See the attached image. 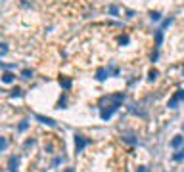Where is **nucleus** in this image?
Returning a JSON list of instances; mask_svg holds the SVG:
<instances>
[{
  "label": "nucleus",
  "mask_w": 184,
  "mask_h": 172,
  "mask_svg": "<svg viewBox=\"0 0 184 172\" xmlns=\"http://www.w3.org/2000/svg\"><path fill=\"white\" fill-rule=\"evenodd\" d=\"M33 143H35V140H27V142H25V147H29V145H33Z\"/></svg>",
  "instance_id": "21"
},
{
  "label": "nucleus",
  "mask_w": 184,
  "mask_h": 172,
  "mask_svg": "<svg viewBox=\"0 0 184 172\" xmlns=\"http://www.w3.org/2000/svg\"><path fill=\"white\" fill-rule=\"evenodd\" d=\"M109 13L111 16H117V6H109Z\"/></svg>",
  "instance_id": "17"
},
{
  "label": "nucleus",
  "mask_w": 184,
  "mask_h": 172,
  "mask_svg": "<svg viewBox=\"0 0 184 172\" xmlns=\"http://www.w3.org/2000/svg\"><path fill=\"white\" fill-rule=\"evenodd\" d=\"M21 77H23V78H31V77H33V71L23 69V71H21Z\"/></svg>",
  "instance_id": "13"
},
{
  "label": "nucleus",
  "mask_w": 184,
  "mask_h": 172,
  "mask_svg": "<svg viewBox=\"0 0 184 172\" xmlns=\"http://www.w3.org/2000/svg\"><path fill=\"white\" fill-rule=\"evenodd\" d=\"M35 119H37V120H40L42 124H48V126H56V123H54L52 119H48V117H42V115H37V117H35Z\"/></svg>",
  "instance_id": "6"
},
{
  "label": "nucleus",
  "mask_w": 184,
  "mask_h": 172,
  "mask_svg": "<svg viewBox=\"0 0 184 172\" xmlns=\"http://www.w3.org/2000/svg\"><path fill=\"white\" fill-rule=\"evenodd\" d=\"M60 84H61V88H65V90H69V88H71V78L63 77V78H60Z\"/></svg>",
  "instance_id": "9"
},
{
  "label": "nucleus",
  "mask_w": 184,
  "mask_h": 172,
  "mask_svg": "<svg viewBox=\"0 0 184 172\" xmlns=\"http://www.w3.org/2000/svg\"><path fill=\"white\" fill-rule=\"evenodd\" d=\"M65 172H73V170H71V168H67V170H65Z\"/></svg>",
  "instance_id": "22"
},
{
  "label": "nucleus",
  "mask_w": 184,
  "mask_h": 172,
  "mask_svg": "<svg viewBox=\"0 0 184 172\" xmlns=\"http://www.w3.org/2000/svg\"><path fill=\"white\" fill-rule=\"evenodd\" d=\"M123 99H125V94H123V92H117V94H111V96H104V98L100 99V103H108V107H102L100 117H102L104 120H109L111 115L115 113L119 107H121Z\"/></svg>",
  "instance_id": "1"
},
{
  "label": "nucleus",
  "mask_w": 184,
  "mask_h": 172,
  "mask_svg": "<svg viewBox=\"0 0 184 172\" xmlns=\"http://www.w3.org/2000/svg\"><path fill=\"white\" fill-rule=\"evenodd\" d=\"M27 126H29V120H21L19 126H17V130H19V132H23V130H27Z\"/></svg>",
  "instance_id": "12"
},
{
  "label": "nucleus",
  "mask_w": 184,
  "mask_h": 172,
  "mask_svg": "<svg viewBox=\"0 0 184 172\" xmlns=\"http://www.w3.org/2000/svg\"><path fill=\"white\" fill-rule=\"evenodd\" d=\"M157 75H159L157 71H155V69H152V71H150V75H148V78H150V81H155V78H157Z\"/></svg>",
  "instance_id": "14"
},
{
  "label": "nucleus",
  "mask_w": 184,
  "mask_h": 172,
  "mask_svg": "<svg viewBox=\"0 0 184 172\" xmlns=\"http://www.w3.org/2000/svg\"><path fill=\"white\" fill-rule=\"evenodd\" d=\"M109 73H115V75H117V69H109V67H100V69L96 71V78H98V81H105Z\"/></svg>",
  "instance_id": "3"
},
{
  "label": "nucleus",
  "mask_w": 184,
  "mask_h": 172,
  "mask_svg": "<svg viewBox=\"0 0 184 172\" xmlns=\"http://www.w3.org/2000/svg\"><path fill=\"white\" fill-rule=\"evenodd\" d=\"M2 81H4L6 84H8V82H12V81H13V75H12V73H8V71H4V75H2Z\"/></svg>",
  "instance_id": "10"
},
{
  "label": "nucleus",
  "mask_w": 184,
  "mask_h": 172,
  "mask_svg": "<svg viewBox=\"0 0 184 172\" xmlns=\"http://www.w3.org/2000/svg\"><path fill=\"white\" fill-rule=\"evenodd\" d=\"M173 159H175V161H182V159H184V149H178V151L173 155Z\"/></svg>",
  "instance_id": "11"
},
{
  "label": "nucleus",
  "mask_w": 184,
  "mask_h": 172,
  "mask_svg": "<svg viewBox=\"0 0 184 172\" xmlns=\"http://www.w3.org/2000/svg\"><path fill=\"white\" fill-rule=\"evenodd\" d=\"M60 163H61V157H56V159H54V167H58Z\"/></svg>",
  "instance_id": "20"
},
{
  "label": "nucleus",
  "mask_w": 184,
  "mask_h": 172,
  "mask_svg": "<svg viewBox=\"0 0 184 172\" xmlns=\"http://www.w3.org/2000/svg\"><path fill=\"white\" fill-rule=\"evenodd\" d=\"M182 130H184V123H182Z\"/></svg>",
  "instance_id": "23"
},
{
  "label": "nucleus",
  "mask_w": 184,
  "mask_h": 172,
  "mask_svg": "<svg viewBox=\"0 0 184 172\" xmlns=\"http://www.w3.org/2000/svg\"><path fill=\"white\" fill-rule=\"evenodd\" d=\"M178 102H184V90H178L171 99H169V107H171V109H176Z\"/></svg>",
  "instance_id": "4"
},
{
  "label": "nucleus",
  "mask_w": 184,
  "mask_h": 172,
  "mask_svg": "<svg viewBox=\"0 0 184 172\" xmlns=\"http://www.w3.org/2000/svg\"><path fill=\"white\" fill-rule=\"evenodd\" d=\"M17 167H19V157H16V155L10 157V159H8V170L10 172H16Z\"/></svg>",
  "instance_id": "5"
},
{
  "label": "nucleus",
  "mask_w": 184,
  "mask_h": 172,
  "mask_svg": "<svg viewBox=\"0 0 184 172\" xmlns=\"http://www.w3.org/2000/svg\"><path fill=\"white\" fill-rule=\"evenodd\" d=\"M88 143H90L88 138H84L83 134H75V151H77V153H81L83 149L88 145Z\"/></svg>",
  "instance_id": "2"
},
{
  "label": "nucleus",
  "mask_w": 184,
  "mask_h": 172,
  "mask_svg": "<svg viewBox=\"0 0 184 172\" xmlns=\"http://www.w3.org/2000/svg\"><path fill=\"white\" fill-rule=\"evenodd\" d=\"M6 145H8V142H6V138H2V145H0V149L6 151Z\"/></svg>",
  "instance_id": "18"
},
{
  "label": "nucleus",
  "mask_w": 184,
  "mask_h": 172,
  "mask_svg": "<svg viewBox=\"0 0 184 172\" xmlns=\"http://www.w3.org/2000/svg\"><path fill=\"white\" fill-rule=\"evenodd\" d=\"M161 40H163V29H157L155 31V48L161 46Z\"/></svg>",
  "instance_id": "7"
},
{
  "label": "nucleus",
  "mask_w": 184,
  "mask_h": 172,
  "mask_svg": "<svg viewBox=\"0 0 184 172\" xmlns=\"http://www.w3.org/2000/svg\"><path fill=\"white\" fill-rule=\"evenodd\" d=\"M150 17H152L153 21H159V17H161V16H159L157 12H152V13H150Z\"/></svg>",
  "instance_id": "16"
},
{
  "label": "nucleus",
  "mask_w": 184,
  "mask_h": 172,
  "mask_svg": "<svg viewBox=\"0 0 184 172\" xmlns=\"http://www.w3.org/2000/svg\"><path fill=\"white\" fill-rule=\"evenodd\" d=\"M6 52H8V46H6V44H2V50H0V54H2V56H6Z\"/></svg>",
  "instance_id": "19"
},
{
  "label": "nucleus",
  "mask_w": 184,
  "mask_h": 172,
  "mask_svg": "<svg viewBox=\"0 0 184 172\" xmlns=\"http://www.w3.org/2000/svg\"><path fill=\"white\" fill-rule=\"evenodd\" d=\"M10 96H12V98H16V96H21V90H19V88H13V90L10 92Z\"/></svg>",
  "instance_id": "15"
},
{
  "label": "nucleus",
  "mask_w": 184,
  "mask_h": 172,
  "mask_svg": "<svg viewBox=\"0 0 184 172\" xmlns=\"http://www.w3.org/2000/svg\"><path fill=\"white\" fill-rule=\"evenodd\" d=\"M182 142H184L182 136H175V138L171 140V147H180V145H182Z\"/></svg>",
  "instance_id": "8"
}]
</instances>
